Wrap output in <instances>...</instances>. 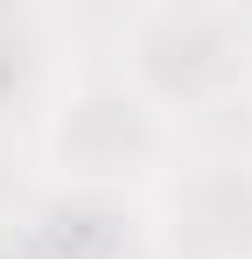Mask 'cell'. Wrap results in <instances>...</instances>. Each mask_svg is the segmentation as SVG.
I'll return each instance as SVG.
<instances>
[{"label": "cell", "mask_w": 252, "mask_h": 259, "mask_svg": "<svg viewBox=\"0 0 252 259\" xmlns=\"http://www.w3.org/2000/svg\"><path fill=\"white\" fill-rule=\"evenodd\" d=\"M0 259H7V252H0Z\"/></svg>", "instance_id": "obj_1"}]
</instances>
